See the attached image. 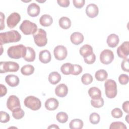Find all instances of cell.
I'll list each match as a JSON object with an SVG mask.
<instances>
[{
	"instance_id": "ab89813d",
	"label": "cell",
	"mask_w": 129,
	"mask_h": 129,
	"mask_svg": "<svg viewBox=\"0 0 129 129\" xmlns=\"http://www.w3.org/2000/svg\"><path fill=\"white\" fill-rule=\"evenodd\" d=\"M129 78L126 74H121L118 77V81L121 85H126L128 83Z\"/></svg>"
},
{
	"instance_id": "4dcf8cb0",
	"label": "cell",
	"mask_w": 129,
	"mask_h": 129,
	"mask_svg": "<svg viewBox=\"0 0 129 129\" xmlns=\"http://www.w3.org/2000/svg\"><path fill=\"white\" fill-rule=\"evenodd\" d=\"M24 111L21 107L16 108L12 111L13 117L16 119H20L24 116Z\"/></svg>"
},
{
	"instance_id": "3957f363",
	"label": "cell",
	"mask_w": 129,
	"mask_h": 129,
	"mask_svg": "<svg viewBox=\"0 0 129 129\" xmlns=\"http://www.w3.org/2000/svg\"><path fill=\"white\" fill-rule=\"evenodd\" d=\"M105 94L109 98H114L117 93V84L115 81L112 79L107 80L104 84Z\"/></svg>"
},
{
	"instance_id": "30bf717a",
	"label": "cell",
	"mask_w": 129,
	"mask_h": 129,
	"mask_svg": "<svg viewBox=\"0 0 129 129\" xmlns=\"http://www.w3.org/2000/svg\"><path fill=\"white\" fill-rule=\"evenodd\" d=\"M7 107L11 111L16 108L21 107L19 98L15 95L10 96L7 100Z\"/></svg>"
},
{
	"instance_id": "f6af8a7d",
	"label": "cell",
	"mask_w": 129,
	"mask_h": 129,
	"mask_svg": "<svg viewBox=\"0 0 129 129\" xmlns=\"http://www.w3.org/2000/svg\"><path fill=\"white\" fill-rule=\"evenodd\" d=\"M7 92V89L6 87L3 84H1V97H3V96H5Z\"/></svg>"
},
{
	"instance_id": "f35d334b",
	"label": "cell",
	"mask_w": 129,
	"mask_h": 129,
	"mask_svg": "<svg viewBox=\"0 0 129 129\" xmlns=\"http://www.w3.org/2000/svg\"><path fill=\"white\" fill-rule=\"evenodd\" d=\"M1 115V120L0 121L2 123H6L10 120V115L6 112L1 111L0 112Z\"/></svg>"
},
{
	"instance_id": "e0dca14e",
	"label": "cell",
	"mask_w": 129,
	"mask_h": 129,
	"mask_svg": "<svg viewBox=\"0 0 129 129\" xmlns=\"http://www.w3.org/2000/svg\"><path fill=\"white\" fill-rule=\"evenodd\" d=\"M59 102L54 98H50L46 100L45 103V108L49 110H54L58 106Z\"/></svg>"
},
{
	"instance_id": "d4e9b609",
	"label": "cell",
	"mask_w": 129,
	"mask_h": 129,
	"mask_svg": "<svg viewBox=\"0 0 129 129\" xmlns=\"http://www.w3.org/2000/svg\"><path fill=\"white\" fill-rule=\"evenodd\" d=\"M61 80L60 75L57 72H51L48 76V81L52 85L58 83Z\"/></svg>"
},
{
	"instance_id": "d6986e66",
	"label": "cell",
	"mask_w": 129,
	"mask_h": 129,
	"mask_svg": "<svg viewBox=\"0 0 129 129\" xmlns=\"http://www.w3.org/2000/svg\"><path fill=\"white\" fill-rule=\"evenodd\" d=\"M6 82L11 87H16L19 83V77L15 75H8L5 78Z\"/></svg>"
},
{
	"instance_id": "7dc6e473",
	"label": "cell",
	"mask_w": 129,
	"mask_h": 129,
	"mask_svg": "<svg viewBox=\"0 0 129 129\" xmlns=\"http://www.w3.org/2000/svg\"><path fill=\"white\" fill-rule=\"evenodd\" d=\"M1 30H3L4 29V28H5V24L4 22V20H5V15H4V14L1 12Z\"/></svg>"
},
{
	"instance_id": "8992f818",
	"label": "cell",
	"mask_w": 129,
	"mask_h": 129,
	"mask_svg": "<svg viewBox=\"0 0 129 129\" xmlns=\"http://www.w3.org/2000/svg\"><path fill=\"white\" fill-rule=\"evenodd\" d=\"M24 105L32 110H37L41 107L40 100L33 96H27L24 101Z\"/></svg>"
},
{
	"instance_id": "74e56055",
	"label": "cell",
	"mask_w": 129,
	"mask_h": 129,
	"mask_svg": "<svg viewBox=\"0 0 129 129\" xmlns=\"http://www.w3.org/2000/svg\"><path fill=\"white\" fill-rule=\"evenodd\" d=\"M83 71L82 67L79 64H73V69L71 74L73 75H78L82 73Z\"/></svg>"
},
{
	"instance_id": "f1b7e54d",
	"label": "cell",
	"mask_w": 129,
	"mask_h": 129,
	"mask_svg": "<svg viewBox=\"0 0 129 129\" xmlns=\"http://www.w3.org/2000/svg\"><path fill=\"white\" fill-rule=\"evenodd\" d=\"M34 72V67L31 64H26L23 66L21 69V73L25 76L32 75Z\"/></svg>"
},
{
	"instance_id": "44dd1931",
	"label": "cell",
	"mask_w": 129,
	"mask_h": 129,
	"mask_svg": "<svg viewBox=\"0 0 129 129\" xmlns=\"http://www.w3.org/2000/svg\"><path fill=\"white\" fill-rule=\"evenodd\" d=\"M79 52L80 54L84 58L91 55L93 53V50L91 45L85 44L80 48Z\"/></svg>"
},
{
	"instance_id": "5b68a950",
	"label": "cell",
	"mask_w": 129,
	"mask_h": 129,
	"mask_svg": "<svg viewBox=\"0 0 129 129\" xmlns=\"http://www.w3.org/2000/svg\"><path fill=\"white\" fill-rule=\"evenodd\" d=\"M34 40L35 44L40 47L45 46L47 42L46 31L42 29H39L33 35Z\"/></svg>"
},
{
	"instance_id": "8d00e7d4",
	"label": "cell",
	"mask_w": 129,
	"mask_h": 129,
	"mask_svg": "<svg viewBox=\"0 0 129 129\" xmlns=\"http://www.w3.org/2000/svg\"><path fill=\"white\" fill-rule=\"evenodd\" d=\"M111 115L115 118H119L122 117L123 115L122 111L119 108H115L113 109L111 112Z\"/></svg>"
},
{
	"instance_id": "ee69618b",
	"label": "cell",
	"mask_w": 129,
	"mask_h": 129,
	"mask_svg": "<svg viewBox=\"0 0 129 129\" xmlns=\"http://www.w3.org/2000/svg\"><path fill=\"white\" fill-rule=\"evenodd\" d=\"M57 3L62 7H68L70 5L69 0H58L57 1Z\"/></svg>"
},
{
	"instance_id": "d590c367",
	"label": "cell",
	"mask_w": 129,
	"mask_h": 129,
	"mask_svg": "<svg viewBox=\"0 0 129 129\" xmlns=\"http://www.w3.org/2000/svg\"><path fill=\"white\" fill-rule=\"evenodd\" d=\"M110 129H126V126L122 122L117 121V122H113L111 123L110 127Z\"/></svg>"
},
{
	"instance_id": "9c48e42d",
	"label": "cell",
	"mask_w": 129,
	"mask_h": 129,
	"mask_svg": "<svg viewBox=\"0 0 129 129\" xmlns=\"http://www.w3.org/2000/svg\"><path fill=\"white\" fill-rule=\"evenodd\" d=\"M55 58L59 60L64 59L68 55V51L66 47L63 45L56 46L53 50Z\"/></svg>"
},
{
	"instance_id": "681fc988",
	"label": "cell",
	"mask_w": 129,
	"mask_h": 129,
	"mask_svg": "<svg viewBox=\"0 0 129 129\" xmlns=\"http://www.w3.org/2000/svg\"><path fill=\"white\" fill-rule=\"evenodd\" d=\"M128 115H127L126 116V120L127 123H128Z\"/></svg>"
},
{
	"instance_id": "52a82bcc",
	"label": "cell",
	"mask_w": 129,
	"mask_h": 129,
	"mask_svg": "<svg viewBox=\"0 0 129 129\" xmlns=\"http://www.w3.org/2000/svg\"><path fill=\"white\" fill-rule=\"evenodd\" d=\"M1 73L16 72L19 69V65L14 61H1L0 63Z\"/></svg>"
},
{
	"instance_id": "2e32d148",
	"label": "cell",
	"mask_w": 129,
	"mask_h": 129,
	"mask_svg": "<svg viewBox=\"0 0 129 129\" xmlns=\"http://www.w3.org/2000/svg\"><path fill=\"white\" fill-rule=\"evenodd\" d=\"M83 35L78 32L73 33L70 37V40L72 43L75 45H79L84 41Z\"/></svg>"
},
{
	"instance_id": "277c9868",
	"label": "cell",
	"mask_w": 129,
	"mask_h": 129,
	"mask_svg": "<svg viewBox=\"0 0 129 129\" xmlns=\"http://www.w3.org/2000/svg\"><path fill=\"white\" fill-rule=\"evenodd\" d=\"M20 29L25 35H33L37 31V26L35 23L25 20L20 25Z\"/></svg>"
},
{
	"instance_id": "1f68e13d",
	"label": "cell",
	"mask_w": 129,
	"mask_h": 129,
	"mask_svg": "<svg viewBox=\"0 0 129 129\" xmlns=\"http://www.w3.org/2000/svg\"><path fill=\"white\" fill-rule=\"evenodd\" d=\"M56 118L59 122L63 123L68 121V115L66 112H59L56 114Z\"/></svg>"
},
{
	"instance_id": "603a6c76",
	"label": "cell",
	"mask_w": 129,
	"mask_h": 129,
	"mask_svg": "<svg viewBox=\"0 0 129 129\" xmlns=\"http://www.w3.org/2000/svg\"><path fill=\"white\" fill-rule=\"evenodd\" d=\"M52 18L51 17V16L47 14L43 15L39 19V23L43 26H49L52 24Z\"/></svg>"
},
{
	"instance_id": "c3c4849f",
	"label": "cell",
	"mask_w": 129,
	"mask_h": 129,
	"mask_svg": "<svg viewBox=\"0 0 129 129\" xmlns=\"http://www.w3.org/2000/svg\"><path fill=\"white\" fill-rule=\"evenodd\" d=\"M48 128H59V127L56 124H51L50 126L48 127Z\"/></svg>"
},
{
	"instance_id": "6da1fadb",
	"label": "cell",
	"mask_w": 129,
	"mask_h": 129,
	"mask_svg": "<svg viewBox=\"0 0 129 129\" xmlns=\"http://www.w3.org/2000/svg\"><path fill=\"white\" fill-rule=\"evenodd\" d=\"M21 38V34L18 31L12 30L0 34V43L3 45L6 43L16 42L20 40Z\"/></svg>"
},
{
	"instance_id": "5bb4252c",
	"label": "cell",
	"mask_w": 129,
	"mask_h": 129,
	"mask_svg": "<svg viewBox=\"0 0 129 129\" xmlns=\"http://www.w3.org/2000/svg\"><path fill=\"white\" fill-rule=\"evenodd\" d=\"M40 7L34 3L30 4L27 8L28 14L32 17L37 16L40 13Z\"/></svg>"
},
{
	"instance_id": "ba28073f",
	"label": "cell",
	"mask_w": 129,
	"mask_h": 129,
	"mask_svg": "<svg viewBox=\"0 0 129 129\" xmlns=\"http://www.w3.org/2000/svg\"><path fill=\"white\" fill-rule=\"evenodd\" d=\"M114 59L113 52L109 49L103 50L100 54V61L104 64L110 63Z\"/></svg>"
},
{
	"instance_id": "f546056e",
	"label": "cell",
	"mask_w": 129,
	"mask_h": 129,
	"mask_svg": "<svg viewBox=\"0 0 129 129\" xmlns=\"http://www.w3.org/2000/svg\"><path fill=\"white\" fill-rule=\"evenodd\" d=\"M73 69V64L71 63H66L62 64L60 68L61 72L62 74L68 75L71 74Z\"/></svg>"
},
{
	"instance_id": "cb8c5ba5",
	"label": "cell",
	"mask_w": 129,
	"mask_h": 129,
	"mask_svg": "<svg viewBox=\"0 0 129 129\" xmlns=\"http://www.w3.org/2000/svg\"><path fill=\"white\" fill-rule=\"evenodd\" d=\"M27 52L25 56L23 58L25 60L28 62L33 61L35 58V52L34 50L31 47H26Z\"/></svg>"
},
{
	"instance_id": "d6a6232c",
	"label": "cell",
	"mask_w": 129,
	"mask_h": 129,
	"mask_svg": "<svg viewBox=\"0 0 129 129\" xmlns=\"http://www.w3.org/2000/svg\"><path fill=\"white\" fill-rule=\"evenodd\" d=\"M93 80V77L91 75L88 73L84 74L81 78V81L83 84L84 85H89L91 84Z\"/></svg>"
},
{
	"instance_id": "8fae6325",
	"label": "cell",
	"mask_w": 129,
	"mask_h": 129,
	"mask_svg": "<svg viewBox=\"0 0 129 129\" xmlns=\"http://www.w3.org/2000/svg\"><path fill=\"white\" fill-rule=\"evenodd\" d=\"M129 42H123L117 49V54L118 56L122 58H127L129 54Z\"/></svg>"
},
{
	"instance_id": "7bdbcfd3",
	"label": "cell",
	"mask_w": 129,
	"mask_h": 129,
	"mask_svg": "<svg viewBox=\"0 0 129 129\" xmlns=\"http://www.w3.org/2000/svg\"><path fill=\"white\" fill-rule=\"evenodd\" d=\"M73 2L74 6L78 9L82 8L85 3V1L84 0H73Z\"/></svg>"
},
{
	"instance_id": "4fadbf2b",
	"label": "cell",
	"mask_w": 129,
	"mask_h": 129,
	"mask_svg": "<svg viewBox=\"0 0 129 129\" xmlns=\"http://www.w3.org/2000/svg\"><path fill=\"white\" fill-rule=\"evenodd\" d=\"M99 13L98 7L94 4H90L87 5L86 8V13L87 15L91 18L96 17Z\"/></svg>"
},
{
	"instance_id": "83f0119b",
	"label": "cell",
	"mask_w": 129,
	"mask_h": 129,
	"mask_svg": "<svg viewBox=\"0 0 129 129\" xmlns=\"http://www.w3.org/2000/svg\"><path fill=\"white\" fill-rule=\"evenodd\" d=\"M108 76L107 72L103 69L97 71L95 74L96 79L99 81H103L106 80Z\"/></svg>"
},
{
	"instance_id": "7402d4cb",
	"label": "cell",
	"mask_w": 129,
	"mask_h": 129,
	"mask_svg": "<svg viewBox=\"0 0 129 129\" xmlns=\"http://www.w3.org/2000/svg\"><path fill=\"white\" fill-rule=\"evenodd\" d=\"M88 92L89 95L92 98V99H97L101 97V92L97 87H91L88 90Z\"/></svg>"
},
{
	"instance_id": "4316f807",
	"label": "cell",
	"mask_w": 129,
	"mask_h": 129,
	"mask_svg": "<svg viewBox=\"0 0 129 129\" xmlns=\"http://www.w3.org/2000/svg\"><path fill=\"white\" fill-rule=\"evenodd\" d=\"M83 126V122L80 119H74L71 121L69 127L71 129H81Z\"/></svg>"
},
{
	"instance_id": "60d3db41",
	"label": "cell",
	"mask_w": 129,
	"mask_h": 129,
	"mask_svg": "<svg viewBox=\"0 0 129 129\" xmlns=\"http://www.w3.org/2000/svg\"><path fill=\"white\" fill-rule=\"evenodd\" d=\"M84 61L87 64H92L94 63L96 60V56L94 53L91 55H89L86 57L84 58Z\"/></svg>"
},
{
	"instance_id": "836d02e7",
	"label": "cell",
	"mask_w": 129,
	"mask_h": 129,
	"mask_svg": "<svg viewBox=\"0 0 129 129\" xmlns=\"http://www.w3.org/2000/svg\"><path fill=\"white\" fill-rule=\"evenodd\" d=\"M91 104L95 108H100L103 106L104 100L102 97L97 99H92L91 100Z\"/></svg>"
},
{
	"instance_id": "e575fe53",
	"label": "cell",
	"mask_w": 129,
	"mask_h": 129,
	"mask_svg": "<svg viewBox=\"0 0 129 129\" xmlns=\"http://www.w3.org/2000/svg\"><path fill=\"white\" fill-rule=\"evenodd\" d=\"M100 115L96 112H93L91 113L89 117L90 121L93 124H96L98 123L100 121Z\"/></svg>"
},
{
	"instance_id": "b9f144b4",
	"label": "cell",
	"mask_w": 129,
	"mask_h": 129,
	"mask_svg": "<svg viewBox=\"0 0 129 129\" xmlns=\"http://www.w3.org/2000/svg\"><path fill=\"white\" fill-rule=\"evenodd\" d=\"M128 58L124 59L121 64V67L123 71L128 72L129 69V63H128Z\"/></svg>"
},
{
	"instance_id": "484cf974",
	"label": "cell",
	"mask_w": 129,
	"mask_h": 129,
	"mask_svg": "<svg viewBox=\"0 0 129 129\" xmlns=\"http://www.w3.org/2000/svg\"><path fill=\"white\" fill-rule=\"evenodd\" d=\"M59 26L63 29H68L71 26V20L67 17H62L60 18L58 21Z\"/></svg>"
},
{
	"instance_id": "7c38bea8",
	"label": "cell",
	"mask_w": 129,
	"mask_h": 129,
	"mask_svg": "<svg viewBox=\"0 0 129 129\" xmlns=\"http://www.w3.org/2000/svg\"><path fill=\"white\" fill-rule=\"evenodd\" d=\"M21 20V16L19 14L14 12L11 14L7 20V24L10 28H14Z\"/></svg>"
},
{
	"instance_id": "ac0fdd59",
	"label": "cell",
	"mask_w": 129,
	"mask_h": 129,
	"mask_svg": "<svg viewBox=\"0 0 129 129\" xmlns=\"http://www.w3.org/2000/svg\"><path fill=\"white\" fill-rule=\"evenodd\" d=\"M39 60L43 63H47L50 61L51 59V55L48 50H43L41 51L39 54Z\"/></svg>"
},
{
	"instance_id": "9a60e30c",
	"label": "cell",
	"mask_w": 129,
	"mask_h": 129,
	"mask_svg": "<svg viewBox=\"0 0 129 129\" xmlns=\"http://www.w3.org/2000/svg\"><path fill=\"white\" fill-rule=\"evenodd\" d=\"M68 93V88L64 84H60L56 86L55 89V93L56 96L60 97H65Z\"/></svg>"
},
{
	"instance_id": "bcb514c9",
	"label": "cell",
	"mask_w": 129,
	"mask_h": 129,
	"mask_svg": "<svg viewBox=\"0 0 129 129\" xmlns=\"http://www.w3.org/2000/svg\"><path fill=\"white\" fill-rule=\"evenodd\" d=\"M128 105H129V102L128 101H126L123 102L122 104V109L124 112H125L127 113H128Z\"/></svg>"
},
{
	"instance_id": "ffe728a7",
	"label": "cell",
	"mask_w": 129,
	"mask_h": 129,
	"mask_svg": "<svg viewBox=\"0 0 129 129\" xmlns=\"http://www.w3.org/2000/svg\"><path fill=\"white\" fill-rule=\"evenodd\" d=\"M119 41V37L118 35L115 34H110L107 38V43L108 45L112 48L116 47Z\"/></svg>"
},
{
	"instance_id": "7a4b0ae2",
	"label": "cell",
	"mask_w": 129,
	"mask_h": 129,
	"mask_svg": "<svg viewBox=\"0 0 129 129\" xmlns=\"http://www.w3.org/2000/svg\"><path fill=\"white\" fill-rule=\"evenodd\" d=\"M27 52V47L23 44H19L10 47L7 50L8 56L14 59H19L24 57Z\"/></svg>"
}]
</instances>
